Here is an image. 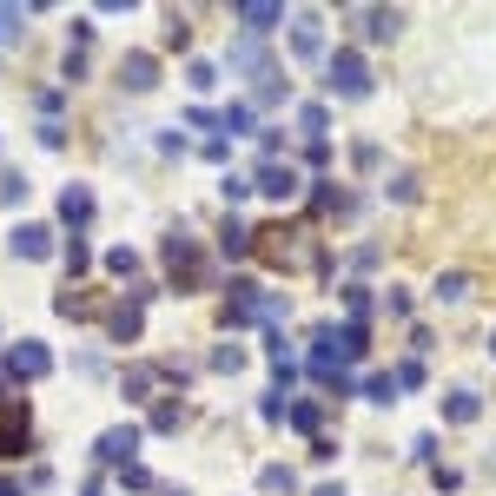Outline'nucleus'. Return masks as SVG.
Here are the masks:
<instances>
[{"label":"nucleus","mask_w":496,"mask_h":496,"mask_svg":"<svg viewBox=\"0 0 496 496\" xmlns=\"http://www.w3.org/2000/svg\"><path fill=\"white\" fill-rule=\"evenodd\" d=\"M107 271H119V278H133V271H140V252H126V245H119V252H107Z\"/></svg>","instance_id":"obj_26"},{"label":"nucleus","mask_w":496,"mask_h":496,"mask_svg":"<svg viewBox=\"0 0 496 496\" xmlns=\"http://www.w3.org/2000/svg\"><path fill=\"white\" fill-rule=\"evenodd\" d=\"M324 119H331V113H324V107H318V99H312V107H298V126H304V133H312V140H324Z\"/></svg>","instance_id":"obj_25"},{"label":"nucleus","mask_w":496,"mask_h":496,"mask_svg":"<svg viewBox=\"0 0 496 496\" xmlns=\"http://www.w3.org/2000/svg\"><path fill=\"white\" fill-rule=\"evenodd\" d=\"M185 87H192V93H212V87H218V66H212V60H192V66H185Z\"/></svg>","instance_id":"obj_22"},{"label":"nucleus","mask_w":496,"mask_h":496,"mask_svg":"<svg viewBox=\"0 0 496 496\" xmlns=\"http://www.w3.org/2000/svg\"><path fill=\"white\" fill-rule=\"evenodd\" d=\"M259 490H265V496H292V490H298V470L265 464V470H259Z\"/></svg>","instance_id":"obj_17"},{"label":"nucleus","mask_w":496,"mask_h":496,"mask_svg":"<svg viewBox=\"0 0 496 496\" xmlns=\"http://www.w3.org/2000/svg\"><path fill=\"white\" fill-rule=\"evenodd\" d=\"M384 312H390V318H410V298L398 292V285H390V292H384Z\"/></svg>","instance_id":"obj_37"},{"label":"nucleus","mask_w":496,"mask_h":496,"mask_svg":"<svg viewBox=\"0 0 496 496\" xmlns=\"http://www.w3.org/2000/svg\"><path fill=\"white\" fill-rule=\"evenodd\" d=\"M119 483H126V490H152V476L140 464H126V470H119Z\"/></svg>","instance_id":"obj_36"},{"label":"nucleus","mask_w":496,"mask_h":496,"mask_svg":"<svg viewBox=\"0 0 496 496\" xmlns=\"http://www.w3.org/2000/svg\"><path fill=\"white\" fill-rule=\"evenodd\" d=\"M27 450V404L0 384V457H21Z\"/></svg>","instance_id":"obj_3"},{"label":"nucleus","mask_w":496,"mask_h":496,"mask_svg":"<svg viewBox=\"0 0 496 496\" xmlns=\"http://www.w3.org/2000/svg\"><path fill=\"white\" fill-rule=\"evenodd\" d=\"M93 457H99L107 470H126L133 457H140V423H119V431H107V437L93 443Z\"/></svg>","instance_id":"obj_6"},{"label":"nucleus","mask_w":496,"mask_h":496,"mask_svg":"<svg viewBox=\"0 0 496 496\" xmlns=\"http://www.w3.org/2000/svg\"><path fill=\"white\" fill-rule=\"evenodd\" d=\"M232 21L245 27V40H265L271 27H285V7H278V0H238Z\"/></svg>","instance_id":"obj_5"},{"label":"nucleus","mask_w":496,"mask_h":496,"mask_svg":"<svg viewBox=\"0 0 496 496\" xmlns=\"http://www.w3.org/2000/svg\"><path fill=\"white\" fill-rule=\"evenodd\" d=\"M292 54L298 60H318L324 54V21H318V13H298V21H292Z\"/></svg>","instance_id":"obj_11"},{"label":"nucleus","mask_w":496,"mask_h":496,"mask_svg":"<svg viewBox=\"0 0 496 496\" xmlns=\"http://www.w3.org/2000/svg\"><path fill=\"white\" fill-rule=\"evenodd\" d=\"M351 21L364 27V40H390V33L404 27V13L398 7H351Z\"/></svg>","instance_id":"obj_10"},{"label":"nucleus","mask_w":496,"mask_h":496,"mask_svg":"<svg viewBox=\"0 0 496 496\" xmlns=\"http://www.w3.org/2000/svg\"><path fill=\"white\" fill-rule=\"evenodd\" d=\"M345 304H351V324H364V312H371V292H364V285H345Z\"/></svg>","instance_id":"obj_28"},{"label":"nucleus","mask_w":496,"mask_h":496,"mask_svg":"<svg viewBox=\"0 0 496 496\" xmlns=\"http://www.w3.org/2000/svg\"><path fill=\"white\" fill-rule=\"evenodd\" d=\"M226 199H232V205L252 199V179H245V173H226Z\"/></svg>","instance_id":"obj_35"},{"label":"nucleus","mask_w":496,"mask_h":496,"mask_svg":"<svg viewBox=\"0 0 496 496\" xmlns=\"http://www.w3.org/2000/svg\"><path fill=\"white\" fill-rule=\"evenodd\" d=\"M159 496H185V490H173V483H166V490H159Z\"/></svg>","instance_id":"obj_40"},{"label":"nucleus","mask_w":496,"mask_h":496,"mask_svg":"<svg viewBox=\"0 0 496 496\" xmlns=\"http://www.w3.org/2000/svg\"><path fill=\"white\" fill-rule=\"evenodd\" d=\"M47 371H54V351L33 345V338H21V345L7 351V378L13 384H33V378H47Z\"/></svg>","instance_id":"obj_4"},{"label":"nucleus","mask_w":496,"mask_h":496,"mask_svg":"<svg viewBox=\"0 0 496 496\" xmlns=\"http://www.w3.org/2000/svg\"><path fill=\"white\" fill-rule=\"evenodd\" d=\"M140 331H146V304L140 298H126V304L107 312V338H113V345H140Z\"/></svg>","instance_id":"obj_7"},{"label":"nucleus","mask_w":496,"mask_h":496,"mask_svg":"<svg viewBox=\"0 0 496 496\" xmlns=\"http://www.w3.org/2000/svg\"><path fill=\"white\" fill-rule=\"evenodd\" d=\"M119 87H126V93H152V87H159V60H152V54H126V60H119Z\"/></svg>","instance_id":"obj_8"},{"label":"nucleus","mask_w":496,"mask_h":496,"mask_svg":"<svg viewBox=\"0 0 496 496\" xmlns=\"http://www.w3.org/2000/svg\"><path fill=\"white\" fill-rule=\"evenodd\" d=\"M252 192H265V199H292V192H298V173L271 159V166H259V173H252Z\"/></svg>","instance_id":"obj_9"},{"label":"nucleus","mask_w":496,"mask_h":496,"mask_svg":"<svg viewBox=\"0 0 496 496\" xmlns=\"http://www.w3.org/2000/svg\"><path fill=\"white\" fill-rule=\"evenodd\" d=\"M483 417V398H476V390H450V398H443V423H476Z\"/></svg>","instance_id":"obj_13"},{"label":"nucleus","mask_w":496,"mask_h":496,"mask_svg":"<svg viewBox=\"0 0 496 496\" xmlns=\"http://www.w3.org/2000/svg\"><path fill=\"white\" fill-rule=\"evenodd\" d=\"M0 496H21V483H0Z\"/></svg>","instance_id":"obj_39"},{"label":"nucleus","mask_w":496,"mask_h":496,"mask_svg":"<svg viewBox=\"0 0 496 496\" xmlns=\"http://www.w3.org/2000/svg\"><path fill=\"white\" fill-rule=\"evenodd\" d=\"M437 298H443V304H464V298H470V271H443V278H437Z\"/></svg>","instance_id":"obj_21"},{"label":"nucleus","mask_w":496,"mask_h":496,"mask_svg":"<svg viewBox=\"0 0 496 496\" xmlns=\"http://www.w3.org/2000/svg\"><path fill=\"white\" fill-rule=\"evenodd\" d=\"M490 357H496V331H490Z\"/></svg>","instance_id":"obj_41"},{"label":"nucleus","mask_w":496,"mask_h":496,"mask_svg":"<svg viewBox=\"0 0 496 496\" xmlns=\"http://www.w3.org/2000/svg\"><path fill=\"white\" fill-rule=\"evenodd\" d=\"M218 133H252V107L245 99H232V107L218 113Z\"/></svg>","instance_id":"obj_23"},{"label":"nucleus","mask_w":496,"mask_h":496,"mask_svg":"<svg viewBox=\"0 0 496 496\" xmlns=\"http://www.w3.org/2000/svg\"><path fill=\"white\" fill-rule=\"evenodd\" d=\"M390 199H404V205L417 199V173H398V179H390Z\"/></svg>","instance_id":"obj_34"},{"label":"nucleus","mask_w":496,"mask_h":496,"mask_svg":"<svg viewBox=\"0 0 496 496\" xmlns=\"http://www.w3.org/2000/svg\"><path fill=\"white\" fill-rule=\"evenodd\" d=\"M218 252H226V259H245L252 252V226L245 218H226V226H218Z\"/></svg>","instance_id":"obj_15"},{"label":"nucleus","mask_w":496,"mask_h":496,"mask_svg":"<svg viewBox=\"0 0 496 496\" xmlns=\"http://www.w3.org/2000/svg\"><path fill=\"white\" fill-rule=\"evenodd\" d=\"M60 218H66V226H87V218H93V192H87V185H66V192H60Z\"/></svg>","instance_id":"obj_14"},{"label":"nucleus","mask_w":496,"mask_h":496,"mask_svg":"<svg viewBox=\"0 0 496 496\" xmlns=\"http://www.w3.org/2000/svg\"><path fill=\"white\" fill-rule=\"evenodd\" d=\"M159 378H166L159 364H133V371H126V398H133V404H146V398H152V384H159Z\"/></svg>","instance_id":"obj_16"},{"label":"nucleus","mask_w":496,"mask_h":496,"mask_svg":"<svg viewBox=\"0 0 496 496\" xmlns=\"http://www.w3.org/2000/svg\"><path fill=\"white\" fill-rule=\"evenodd\" d=\"M179 417H185L179 404H159V410H152V431H179Z\"/></svg>","instance_id":"obj_31"},{"label":"nucleus","mask_w":496,"mask_h":496,"mask_svg":"<svg viewBox=\"0 0 496 496\" xmlns=\"http://www.w3.org/2000/svg\"><path fill=\"white\" fill-rule=\"evenodd\" d=\"M166 47H173V54H185V47H192V21H185V13H173V21H166Z\"/></svg>","instance_id":"obj_24"},{"label":"nucleus","mask_w":496,"mask_h":496,"mask_svg":"<svg viewBox=\"0 0 496 496\" xmlns=\"http://www.w3.org/2000/svg\"><path fill=\"white\" fill-rule=\"evenodd\" d=\"M159 259H166V278H173L179 292H199V285H205V252H199V238L173 232V238L159 245Z\"/></svg>","instance_id":"obj_2"},{"label":"nucleus","mask_w":496,"mask_h":496,"mask_svg":"<svg viewBox=\"0 0 496 496\" xmlns=\"http://www.w3.org/2000/svg\"><path fill=\"white\" fill-rule=\"evenodd\" d=\"M212 364H218V371H245V351H238V345H218Z\"/></svg>","instance_id":"obj_30"},{"label":"nucleus","mask_w":496,"mask_h":496,"mask_svg":"<svg viewBox=\"0 0 496 496\" xmlns=\"http://www.w3.org/2000/svg\"><path fill=\"white\" fill-rule=\"evenodd\" d=\"M357 398H371V404H398V378H390V371H371V378L357 384Z\"/></svg>","instance_id":"obj_19"},{"label":"nucleus","mask_w":496,"mask_h":496,"mask_svg":"<svg viewBox=\"0 0 496 496\" xmlns=\"http://www.w3.org/2000/svg\"><path fill=\"white\" fill-rule=\"evenodd\" d=\"M312 496H345V483H324V490H312Z\"/></svg>","instance_id":"obj_38"},{"label":"nucleus","mask_w":496,"mask_h":496,"mask_svg":"<svg viewBox=\"0 0 496 496\" xmlns=\"http://www.w3.org/2000/svg\"><path fill=\"white\" fill-rule=\"evenodd\" d=\"M93 265V252H87V238H73V245H66V271H87Z\"/></svg>","instance_id":"obj_33"},{"label":"nucleus","mask_w":496,"mask_h":496,"mask_svg":"<svg viewBox=\"0 0 496 496\" xmlns=\"http://www.w3.org/2000/svg\"><path fill=\"white\" fill-rule=\"evenodd\" d=\"M390 378H398V390H417V384H423V364H417V357H404Z\"/></svg>","instance_id":"obj_27"},{"label":"nucleus","mask_w":496,"mask_h":496,"mask_svg":"<svg viewBox=\"0 0 496 496\" xmlns=\"http://www.w3.org/2000/svg\"><path fill=\"white\" fill-rule=\"evenodd\" d=\"M21 27H27V13H13V7H0V40H21Z\"/></svg>","instance_id":"obj_32"},{"label":"nucleus","mask_w":496,"mask_h":496,"mask_svg":"<svg viewBox=\"0 0 496 496\" xmlns=\"http://www.w3.org/2000/svg\"><path fill=\"white\" fill-rule=\"evenodd\" d=\"M232 73H259V80L271 73L265 54H259V40H238V47H232Z\"/></svg>","instance_id":"obj_18"},{"label":"nucleus","mask_w":496,"mask_h":496,"mask_svg":"<svg viewBox=\"0 0 496 496\" xmlns=\"http://www.w3.org/2000/svg\"><path fill=\"white\" fill-rule=\"evenodd\" d=\"M21 259H54V232L47 226H13V238H7Z\"/></svg>","instance_id":"obj_12"},{"label":"nucleus","mask_w":496,"mask_h":496,"mask_svg":"<svg viewBox=\"0 0 496 496\" xmlns=\"http://www.w3.org/2000/svg\"><path fill=\"white\" fill-rule=\"evenodd\" d=\"M285 423H292V431H318V423H324V410H318L312 398H298V404H285Z\"/></svg>","instance_id":"obj_20"},{"label":"nucleus","mask_w":496,"mask_h":496,"mask_svg":"<svg viewBox=\"0 0 496 496\" xmlns=\"http://www.w3.org/2000/svg\"><path fill=\"white\" fill-rule=\"evenodd\" d=\"M13 199H27V179L21 173H0V205H13Z\"/></svg>","instance_id":"obj_29"},{"label":"nucleus","mask_w":496,"mask_h":496,"mask_svg":"<svg viewBox=\"0 0 496 496\" xmlns=\"http://www.w3.org/2000/svg\"><path fill=\"white\" fill-rule=\"evenodd\" d=\"M324 93L331 99H364L371 93V66H364L357 47H338V54L324 60Z\"/></svg>","instance_id":"obj_1"}]
</instances>
